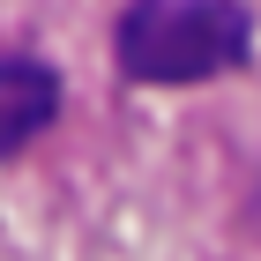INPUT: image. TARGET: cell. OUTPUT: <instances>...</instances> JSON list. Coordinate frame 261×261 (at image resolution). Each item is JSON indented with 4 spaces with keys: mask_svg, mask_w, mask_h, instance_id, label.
<instances>
[{
    "mask_svg": "<svg viewBox=\"0 0 261 261\" xmlns=\"http://www.w3.org/2000/svg\"><path fill=\"white\" fill-rule=\"evenodd\" d=\"M112 53L135 82H209L246 67L254 15L239 0H135L112 30Z\"/></svg>",
    "mask_w": 261,
    "mask_h": 261,
    "instance_id": "obj_1",
    "label": "cell"
},
{
    "mask_svg": "<svg viewBox=\"0 0 261 261\" xmlns=\"http://www.w3.org/2000/svg\"><path fill=\"white\" fill-rule=\"evenodd\" d=\"M60 112V82L38 60H0V157H15L53 127Z\"/></svg>",
    "mask_w": 261,
    "mask_h": 261,
    "instance_id": "obj_2",
    "label": "cell"
}]
</instances>
